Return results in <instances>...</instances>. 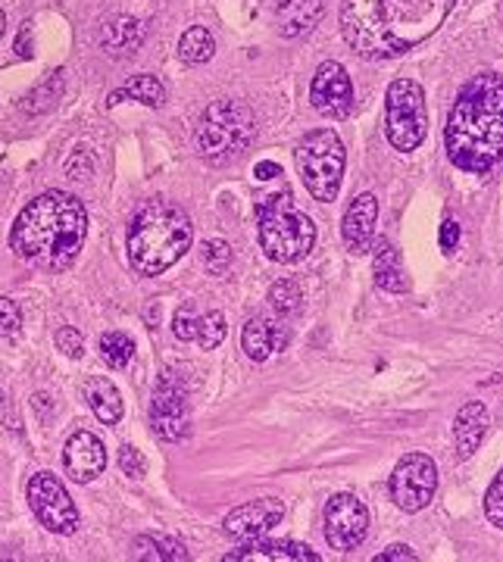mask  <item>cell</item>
<instances>
[{
    "label": "cell",
    "mask_w": 503,
    "mask_h": 562,
    "mask_svg": "<svg viewBox=\"0 0 503 562\" xmlns=\"http://www.w3.org/2000/svg\"><path fill=\"white\" fill-rule=\"evenodd\" d=\"M85 400H88L92 412L104 426H119V419H122V397H119V391H116V384L110 379L92 375L85 382Z\"/></svg>",
    "instance_id": "obj_21"
},
{
    "label": "cell",
    "mask_w": 503,
    "mask_h": 562,
    "mask_svg": "<svg viewBox=\"0 0 503 562\" xmlns=\"http://www.w3.org/2000/svg\"><path fill=\"white\" fill-rule=\"evenodd\" d=\"M23 328V310L16 300L0 297V337H13Z\"/></svg>",
    "instance_id": "obj_33"
},
{
    "label": "cell",
    "mask_w": 503,
    "mask_h": 562,
    "mask_svg": "<svg viewBox=\"0 0 503 562\" xmlns=\"http://www.w3.org/2000/svg\"><path fill=\"white\" fill-rule=\"evenodd\" d=\"M226 340V315L223 313H206L197 319V344L204 347V350H213V347H219Z\"/></svg>",
    "instance_id": "obj_30"
},
{
    "label": "cell",
    "mask_w": 503,
    "mask_h": 562,
    "mask_svg": "<svg viewBox=\"0 0 503 562\" xmlns=\"http://www.w3.org/2000/svg\"><path fill=\"white\" fill-rule=\"evenodd\" d=\"M438 491V466L426 453H407L391 473V500L404 513H419Z\"/></svg>",
    "instance_id": "obj_9"
},
{
    "label": "cell",
    "mask_w": 503,
    "mask_h": 562,
    "mask_svg": "<svg viewBox=\"0 0 503 562\" xmlns=\"http://www.w3.org/2000/svg\"><path fill=\"white\" fill-rule=\"evenodd\" d=\"M488 422H491V416L481 400H469L466 406H459L457 419H454V441H457L459 459H469L479 450Z\"/></svg>",
    "instance_id": "obj_19"
},
{
    "label": "cell",
    "mask_w": 503,
    "mask_h": 562,
    "mask_svg": "<svg viewBox=\"0 0 503 562\" xmlns=\"http://www.w3.org/2000/svg\"><path fill=\"white\" fill-rule=\"evenodd\" d=\"M60 94H63V72H50L45 85H38V88L32 91V94L25 97L23 110L25 112L50 110V107H53V104L60 100Z\"/></svg>",
    "instance_id": "obj_28"
},
{
    "label": "cell",
    "mask_w": 503,
    "mask_h": 562,
    "mask_svg": "<svg viewBox=\"0 0 503 562\" xmlns=\"http://www.w3.org/2000/svg\"><path fill=\"white\" fill-rule=\"evenodd\" d=\"M28 506L35 518L53 535H72L79 528V510L60 485V478L50 473H38L28 478Z\"/></svg>",
    "instance_id": "obj_10"
},
{
    "label": "cell",
    "mask_w": 503,
    "mask_h": 562,
    "mask_svg": "<svg viewBox=\"0 0 503 562\" xmlns=\"http://www.w3.org/2000/svg\"><path fill=\"white\" fill-rule=\"evenodd\" d=\"M282 516H285V506H282L278 497H256L251 503L235 506L223 522V528L235 540H256L263 538L266 531H273L275 525L282 522Z\"/></svg>",
    "instance_id": "obj_14"
},
{
    "label": "cell",
    "mask_w": 503,
    "mask_h": 562,
    "mask_svg": "<svg viewBox=\"0 0 503 562\" xmlns=\"http://www.w3.org/2000/svg\"><path fill=\"white\" fill-rule=\"evenodd\" d=\"M457 0H342V35L363 60H391L429 41Z\"/></svg>",
    "instance_id": "obj_1"
},
{
    "label": "cell",
    "mask_w": 503,
    "mask_h": 562,
    "mask_svg": "<svg viewBox=\"0 0 503 562\" xmlns=\"http://www.w3.org/2000/svg\"><path fill=\"white\" fill-rule=\"evenodd\" d=\"M172 335L179 340H194L197 337V313L191 303L179 307V313L172 315Z\"/></svg>",
    "instance_id": "obj_34"
},
{
    "label": "cell",
    "mask_w": 503,
    "mask_h": 562,
    "mask_svg": "<svg viewBox=\"0 0 503 562\" xmlns=\"http://www.w3.org/2000/svg\"><path fill=\"white\" fill-rule=\"evenodd\" d=\"M256 137V119L253 110L241 100H216L209 104L194 129V144L197 154L206 163L226 166L238 159Z\"/></svg>",
    "instance_id": "obj_6"
},
{
    "label": "cell",
    "mask_w": 503,
    "mask_h": 562,
    "mask_svg": "<svg viewBox=\"0 0 503 562\" xmlns=\"http://www.w3.org/2000/svg\"><path fill=\"white\" fill-rule=\"evenodd\" d=\"M256 225L266 256L282 266L300 263L316 244V225L310 223L307 213H300L288 191L270 194L256 203Z\"/></svg>",
    "instance_id": "obj_5"
},
{
    "label": "cell",
    "mask_w": 503,
    "mask_h": 562,
    "mask_svg": "<svg viewBox=\"0 0 503 562\" xmlns=\"http://www.w3.org/2000/svg\"><path fill=\"white\" fill-rule=\"evenodd\" d=\"M151 428L160 441H182L191 431V409H188V397H184V387L176 379H163L154 391V400H151Z\"/></svg>",
    "instance_id": "obj_12"
},
{
    "label": "cell",
    "mask_w": 503,
    "mask_h": 562,
    "mask_svg": "<svg viewBox=\"0 0 503 562\" xmlns=\"http://www.w3.org/2000/svg\"><path fill=\"white\" fill-rule=\"evenodd\" d=\"M288 325L278 322V319H266V315H253L251 322L244 325V335H241V347L253 362L270 360L273 354H278L285 344H288Z\"/></svg>",
    "instance_id": "obj_18"
},
{
    "label": "cell",
    "mask_w": 503,
    "mask_h": 562,
    "mask_svg": "<svg viewBox=\"0 0 503 562\" xmlns=\"http://www.w3.org/2000/svg\"><path fill=\"white\" fill-rule=\"evenodd\" d=\"M3 28H7V16H3V10H0V38H3Z\"/></svg>",
    "instance_id": "obj_42"
},
{
    "label": "cell",
    "mask_w": 503,
    "mask_h": 562,
    "mask_svg": "<svg viewBox=\"0 0 503 562\" xmlns=\"http://www.w3.org/2000/svg\"><path fill=\"white\" fill-rule=\"evenodd\" d=\"M270 303H273V310L282 315V319H285V315H295L300 310V288L291 278L275 282L273 291H270Z\"/></svg>",
    "instance_id": "obj_29"
},
{
    "label": "cell",
    "mask_w": 503,
    "mask_h": 562,
    "mask_svg": "<svg viewBox=\"0 0 503 562\" xmlns=\"http://www.w3.org/2000/svg\"><path fill=\"white\" fill-rule=\"evenodd\" d=\"M28 35H32V23L23 25V35L16 38V50H20V57H32V47H28Z\"/></svg>",
    "instance_id": "obj_41"
},
{
    "label": "cell",
    "mask_w": 503,
    "mask_h": 562,
    "mask_svg": "<svg viewBox=\"0 0 503 562\" xmlns=\"http://www.w3.org/2000/svg\"><path fill=\"white\" fill-rule=\"evenodd\" d=\"M92 172H94L92 157H88V154H85V151L79 147V151H75V154L67 159V176H69V179L82 181V179H88Z\"/></svg>",
    "instance_id": "obj_37"
},
{
    "label": "cell",
    "mask_w": 503,
    "mask_h": 562,
    "mask_svg": "<svg viewBox=\"0 0 503 562\" xmlns=\"http://www.w3.org/2000/svg\"><path fill=\"white\" fill-rule=\"evenodd\" d=\"M141 100V104H147V107H163V100H166V91L163 85L154 79V75H135V79H129L125 85L119 91H113L110 97H107V104L116 107L119 100Z\"/></svg>",
    "instance_id": "obj_24"
},
{
    "label": "cell",
    "mask_w": 503,
    "mask_h": 562,
    "mask_svg": "<svg viewBox=\"0 0 503 562\" xmlns=\"http://www.w3.org/2000/svg\"><path fill=\"white\" fill-rule=\"evenodd\" d=\"M375 219H379V201L372 194H360L347 206L342 223L344 244L350 253H367L375 238Z\"/></svg>",
    "instance_id": "obj_17"
},
{
    "label": "cell",
    "mask_w": 503,
    "mask_h": 562,
    "mask_svg": "<svg viewBox=\"0 0 503 562\" xmlns=\"http://www.w3.org/2000/svg\"><path fill=\"white\" fill-rule=\"evenodd\" d=\"M310 104L328 116V119H344L354 110V82L347 75V69L335 60L322 63L313 75V85H310Z\"/></svg>",
    "instance_id": "obj_13"
},
{
    "label": "cell",
    "mask_w": 503,
    "mask_h": 562,
    "mask_svg": "<svg viewBox=\"0 0 503 562\" xmlns=\"http://www.w3.org/2000/svg\"><path fill=\"white\" fill-rule=\"evenodd\" d=\"M191 238V219L182 206L169 201H147L129 225V263L141 275H160L188 253Z\"/></svg>",
    "instance_id": "obj_4"
},
{
    "label": "cell",
    "mask_w": 503,
    "mask_h": 562,
    "mask_svg": "<svg viewBox=\"0 0 503 562\" xmlns=\"http://www.w3.org/2000/svg\"><path fill=\"white\" fill-rule=\"evenodd\" d=\"M322 0H282L278 3V32L285 38H300L320 23Z\"/></svg>",
    "instance_id": "obj_20"
},
{
    "label": "cell",
    "mask_w": 503,
    "mask_h": 562,
    "mask_svg": "<svg viewBox=\"0 0 503 562\" xmlns=\"http://www.w3.org/2000/svg\"><path fill=\"white\" fill-rule=\"evenodd\" d=\"M135 550V560H188V550H184L179 540L157 538V535H144V538H135L132 543Z\"/></svg>",
    "instance_id": "obj_25"
},
{
    "label": "cell",
    "mask_w": 503,
    "mask_h": 562,
    "mask_svg": "<svg viewBox=\"0 0 503 562\" xmlns=\"http://www.w3.org/2000/svg\"><path fill=\"white\" fill-rule=\"evenodd\" d=\"M429 132V110H426V91L412 79L391 82L385 94V135L391 147L400 154L416 151Z\"/></svg>",
    "instance_id": "obj_8"
},
{
    "label": "cell",
    "mask_w": 503,
    "mask_h": 562,
    "mask_svg": "<svg viewBox=\"0 0 503 562\" xmlns=\"http://www.w3.org/2000/svg\"><path fill=\"white\" fill-rule=\"evenodd\" d=\"M63 466L72 481H79V485L94 481L107 469V450L100 444V438L92 431H75L63 447Z\"/></svg>",
    "instance_id": "obj_15"
},
{
    "label": "cell",
    "mask_w": 503,
    "mask_h": 562,
    "mask_svg": "<svg viewBox=\"0 0 503 562\" xmlns=\"http://www.w3.org/2000/svg\"><path fill=\"white\" fill-rule=\"evenodd\" d=\"M369 535V510L360 497L335 494L325 503V540L332 550L350 553Z\"/></svg>",
    "instance_id": "obj_11"
},
{
    "label": "cell",
    "mask_w": 503,
    "mask_h": 562,
    "mask_svg": "<svg viewBox=\"0 0 503 562\" xmlns=\"http://www.w3.org/2000/svg\"><path fill=\"white\" fill-rule=\"evenodd\" d=\"M57 350L60 354H67L69 360H79L82 354H85V340H82V335L75 332V328H60L57 332Z\"/></svg>",
    "instance_id": "obj_35"
},
{
    "label": "cell",
    "mask_w": 503,
    "mask_h": 562,
    "mask_svg": "<svg viewBox=\"0 0 503 562\" xmlns=\"http://www.w3.org/2000/svg\"><path fill=\"white\" fill-rule=\"evenodd\" d=\"M459 244V225L454 219H447V223L441 225V248L444 253H454Z\"/></svg>",
    "instance_id": "obj_39"
},
{
    "label": "cell",
    "mask_w": 503,
    "mask_h": 562,
    "mask_svg": "<svg viewBox=\"0 0 503 562\" xmlns=\"http://www.w3.org/2000/svg\"><path fill=\"white\" fill-rule=\"evenodd\" d=\"M295 157H298L300 179L307 184V191L313 194V201H335L344 179V163H347L342 137L335 135L332 129L307 132L298 144Z\"/></svg>",
    "instance_id": "obj_7"
},
{
    "label": "cell",
    "mask_w": 503,
    "mask_h": 562,
    "mask_svg": "<svg viewBox=\"0 0 503 562\" xmlns=\"http://www.w3.org/2000/svg\"><path fill=\"white\" fill-rule=\"evenodd\" d=\"M119 469L129 475V478H141L147 466H144V456H141L135 447L125 444V447L119 450Z\"/></svg>",
    "instance_id": "obj_36"
},
{
    "label": "cell",
    "mask_w": 503,
    "mask_h": 562,
    "mask_svg": "<svg viewBox=\"0 0 503 562\" xmlns=\"http://www.w3.org/2000/svg\"><path fill=\"white\" fill-rule=\"evenodd\" d=\"M253 176L260 181L278 179V176H282V166H278V163H270V159H260V163L253 166Z\"/></svg>",
    "instance_id": "obj_40"
},
{
    "label": "cell",
    "mask_w": 503,
    "mask_h": 562,
    "mask_svg": "<svg viewBox=\"0 0 503 562\" xmlns=\"http://www.w3.org/2000/svg\"><path fill=\"white\" fill-rule=\"evenodd\" d=\"M100 357L110 369H125L135 357V340L125 332H107L100 337Z\"/></svg>",
    "instance_id": "obj_26"
},
{
    "label": "cell",
    "mask_w": 503,
    "mask_h": 562,
    "mask_svg": "<svg viewBox=\"0 0 503 562\" xmlns=\"http://www.w3.org/2000/svg\"><path fill=\"white\" fill-rule=\"evenodd\" d=\"M201 260H204V266L213 272V275H223V272L231 266L229 241H223V238L204 241V244H201Z\"/></svg>",
    "instance_id": "obj_31"
},
{
    "label": "cell",
    "mask_w": 503,
    "mask_h": 562,
    "mask_svg": "<svg viewBox=\"0 0 503 562\" xmlns=\"http://www.w3.org/2000/svg\"><path fill=\"white\" fill-rule=\"evenodd\" d=\"M444 147L451 163L469 176H484L501 163L503 75L479 72L459 88L444 125Z\"/></svg>",
    "instance_id": "obj_2"
},
{
    "label": "cell",
    "mask_w": 503,
    "mask_h": 562,
    "mask_svg": "<svg viewBox=\"0 0 503 562\" xmlns=\"http://www.w3.org/2000/svg\"><path fill=\"white\" fill-rule=\"evenodd\" d=\"M3 406H7V397H3V391H0V409H3Z\"/></svg>",
    "instance_id": "obj_43"
},
{
    "label": "cell",
    "mask_w": 503,
    "mask_h": 562,
    "mask_svg": "<svg viewBox=\"0 0 503 562\" xmlns=\"http://www.w3.org/2000/svg\"><path fill=\"white\" fill-rule=\"evenodd\" d=\"M484 516L491 525L503 528V469L498 473V478L491 481L488 494H484Z\"/></svg>",
    "instance_id": "obj_32"
},
{
    "label": "cell",
    "mask_w": 503,
    "mask_h": 562,
    "mask_svg": "<svg viewBox=\"0 0 503 562\" xmlns=\"http://www.w3.org/2000/svg\"><path fill=\"white\" fill-rule=\"evenodd\" d=\"M320 553L298 540H251L226 553V562H316Z\"/></svg>",
    "instance_id": "obj_16"
},
{
    "label": "cell",
    "mask_w": 503,
    "mask_h": 562,
    "mask_svg": "<svg viewBox=\"0 0 503 562\" xmlns=\"http://www.w3.org/2000/svg\"><path fill=\"white\" fill-rule=\"evenodd\" d=\"M213 50H216V41L201 25L188 28L182 35V41H179V53H182L184 63H206L213 57Z\"/></svg>",
    "instance_id": "obj_27"
},
{
    "label": "cell",
    "mask_w": 503,
    "mask_h": 562,
    "mask_svg": "<svg viewBox=\"0 0 503 562\" xmlns=\"http://www.w3.org/2000/svg\"><path fill=\"white\" fill-rule=\"evenodd\" d=\"M88 235V213L67 191H45L23 206L10 228V248L38 270H67Z\"/></svg>",
    "instance_id": "obj_3"
},
{
    "label": "cell",
    "mask_w": 503,
    "mask_h": 562,
    "mask_svg": "<svg viewBox=\"0 0 503 562\" xmlns=\"http://www.w3.org/2000/svg\"><path fill=\"white\" fill-rule=\"evenodd\" d=\"M400 560L416 562V560H419V557L412 553L407 543H394V547H388L385 553H379V557H375V562H400Z\"/></svg>",
    "instance_id": "obj_38"
},
{
    "label": "cell",
    "mask_w": 503,
    "mask_h": 562,
    "mask_svg": "<svg viewBox=\"0 0 503 562\" xmlns=\"http://www.w3.org/2000/svg\"><path fill=\"white\" fill-rule=\"evenodd\" d=\"M375 285L388 294H404L407 291V275L400 266V253L391 248V241H379L375 244Z\"/></svg>",
    "instance_id": "obj_23"
},
{
    "label": "cell",
    "mask_w": 503,
    "mask_h": 562,
    "mask_svg": "<svg viewBox=\"0 0 503 562\" xmlns=\"http://www.w3.org/2000/svg\"><path fill=\"white\" fill-rule=\"evenodd\" d=\"M144 41V25L132 20V16H116L100 28V47L107 53H135Z\"/></svg>",
    "instance_id": "obj_22"
}]
</instances>
